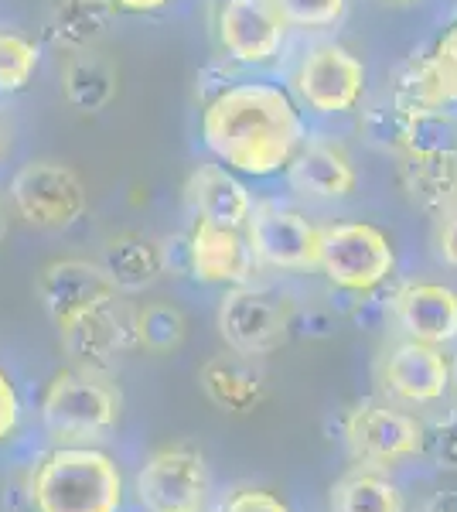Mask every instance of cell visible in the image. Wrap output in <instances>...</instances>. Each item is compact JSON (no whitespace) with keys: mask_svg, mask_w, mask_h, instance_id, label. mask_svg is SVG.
<instances>
[{"mask_svg":"<svg viewBox=\"0 0 457 512\" xmlns=\"http://www.w3.org/2000/svg\"><path fill=\"white\" fill-rule=\"evenodd\" d=\"M209 495V468L195 448L174 444L151 454L137 475V499L147 512H202Z\"/></svg>","mask_w":457,"mask_h":512,"instance_id":"8","label":"cell"},{"mask_svg":"<svg viewBox=\"0 0 457 512\" xmlns=\"http://www.w3.org/2000/svg\"><path fill=\"white\" fill-rule=\"evenodd\" d=\"M168 0H113L116 11H130V14H151V11H161Z\"/></svg>","mask_w":457,"mask_h":512,"instance_id":"39","label":"cell"},{"mask_svg":"<svg viewBox=\"0 0 457 512\" xmlns=\"http://www.w3.org/2000/svg\"><path fill=\"white\" fill-rule=\"evenodd\" d=\"M345 441L355 458L369 465H396L403 458H417L427 441V427L417 417L400 414L382 403H365L345 417Z\"/></svg>","mask_w":457,"mask_h":512,"instance_id":"10","label":"cell"},{"mask_svg":"<svg viewBox=\"0 0 457 512\" xmlns=\"http://www.w3.org/2000/svg\"><path fill=\"white\" fill-rule=\"evenodd\" d=\"M457 151V120L444 110H410L403 158H427V154Z\"/></svg>","mask_w":457,"mask_h":512,"instance_id":"27","label":"cell"},{"mask_svg":"<svg viewBox=\"0 0 457 512\" xmlns=\"http://www.w3.org/2000/svg\"><path fill=\"white\" fill-rule=\"evenodd\" d=\"M331 509L335 512H403V499L386 478L372 472L345 475L331 489Z\"/></svg>","mask_w":457,"mask_h":512,"instance_id":"26","label":"cell"},{"mask_svg":"<svg viewBox=\"0 0 457 512\" xmlns=\"http://www.w3.org/2000/svg\"><path fill=\"white\" fill-rule=\"evenodd\" d=\"M7 198L28 226L48 229V233L72 229L89 209V192L82 185L79 171L52 158L21 164L11 175Z\"/></svg>","mask_w":457,"mask_h":512,"instance_id":"4","label":"cell"},{"mask_svg":"<svg viewBox=\"0 0 457 512\" xmlns=\"http://www.w3.org/2000/svg\"><path fill=\"white\" fill-rule=\"evenodd\" d=\"M287 178L297 192L311 198H345L355 192V164L345 144L328 134L304 137L287 164Z\"/></svg>","mask_w":457,"mask_h":512,"instance_id":"16","label":"cell"},{"mask_svg":"<svg viewBox=\"0 0 457 512\" xmlns=\"http://www.w3.org/2000/svg\"><path fill=\"white\" fill-rule=\"evenodd\" d=\"M188 335V318L174 304L154 301L134 311V345L154 355H168L181 349Z\"/></svg>","mask_w":457,"mask_h":512,"instance_id":"25","label":"cell"},{"mask_svg":"<svg viewBox=\"0 0 457 512\" xmlns=\"http://www.w3.org/2000/svg\"><path fill=\"white\" fill-rule=\"evenodd\" d=\"M38 512H120L123 475L96 448H55L31 478Z\"/></svg>","mask_w":457,"mask_h":512,"instance_id":"2","label":"cell"},{"mask_svg":"<svg viewBox=\"0 0 457 512\" xmlns=\"http://www.w3.org/2000/svg\"><path fill=\"white\" fill-rule=\"evenodd\" d=\"M423 512H457V489L437 492L434 499L427 502V509H423Z\"/></svg>","mask_w":457,"mask_h":512,"instance_id":"40","label":"cell"},{"mask_svg":"<svg viewBox=\"0 0 457 512\" xmlns=\"http://www.w3.org/2000/svg\"><path fill=\"white\" fill-rule=\"evenodd\" d=\"M116 284L106 274L103 263L79 260V256H65V260H52L38 277V297L45 304L48 318L62 332L86 311H96L103 304L120 301L116 297Z\"/></svg>","mask_w":457,"mask_h":512,"instance_id":"9","label":"cell"},{"mask_svg":"<svg viewBox=\"0 0 457 512\" xmlns=\"http://www.w3.org/2000/svg\"><path fill=\"white\" fill-rule=\"evenodd\" d=\"M222 512H290L284 502L273 492H260V489H243L222 506Z\"/></svg>","mask_w":457,"mask_h":512,"instance_id":"34","label":"cell"},{"mask_svg":"<svg viewBox=\"0 0 457 512\" xmlns=\"http://www.w3.org/2000/svg\"><path fill=\"white\" fill-rule=\"evenodd\" d=\"M304 140L294 99L270 82H236L202 113V144L215 161L253 178L287 168Z\"/></svg>","mask_w":457,"mask_h":512,"instance_id":"1","label":"cell"},{"mask_svg":"<svg viewBox=\"0 0 457 512\" xmlns=\"http://www.w3.org/2000/svg\"><path fill=\"white\" fill-rule=\"evenodd\" d=\"M253 253L243 236V229L212 226L205 219H195L188 233V274L205 284H246L253 277Z\"/></svg>","mask_w":457,"mask_h":512,"instance_id":"15","label":"cell"},{"mask_svg":"<svg viewBox=\"0 0 457 512\" xmlns=\"http://www.w3.org/2000/svg\"><path fill=\"white\" fill-rule=\"evenodd\" d=\"M447 393H454V400H457V355L451 362V390H447Z\"/></svg>","mask_w":457,"mask_h":512,"instance_id":"43","label":"cell"},{"mask_svg":"<svg viewBox=\"0 0 457 512\" xmlns=\"http://www.w3.org/2000/svg\"><path fill=\"white\" fill-rule=\"evenodd\" d=\"M246 243L256 263L273 270H311L318 267L321 229L307 216L277 202L253 205L246 222Z\"/></svg>","mask_w":457,"mask_h":512,"instance_id":"7","label":"cell"},{"mask_svg":"<svg viewBox=\"0 0 457 512\" xmlns=\"http://www.w3.org/2000/svg\"><path fill=\"white\" fill-rule=\"evenodd\" d=\"M18 420H21L18 390H14L11 376L0 369V441H7V437L18 431Z\"/></svg>","mask_w":457,"mask_h":512,"instance_id":"35","label":"cell"},{"mask_svg":"<svg viewBox=\"0 0 457 512\" xmlns=\"http://www.w3.org/2000/svg\"><path fill=\"white\" fill-rule=\"evenodd\" d=\"M116 7L113 0H58L41 24V38L55 52H82L96 48L113 28Z\"/></svg>","mask_w":457,"mask_h":512,"instance_id":"21","label":"cell"},{"mask_svg":"<svg viewBox=\"0 0 457 512\" xmlns=\"http://www.w3.org/2000/svg\"><path fill=\"white\" fill-rule=\"evenodd\" d=\"M406 127H410V110L403 106L389 103V106H369L362 113V137L369 140L376 151H386V154H400L406 151Z\"/></svg>","mask_w":457,"mask_h":512,"instance_id":"29","label":"cell"},{"mask_svg":"<svg viewBox=\"0 0 457 512\" xmlns=\"http://www.w3.org/2000/svg\"><path fill=\"white\" fill-rule=\"evenodd\" d=\"M318 267L342 291H372L393 274L396 256L382 229L369 222H338L321 229Z\"/></svg>","mask_w":457,"mask_h":512,"instance_id":"5","label":"cell"},{"mask_svg":"<svg viewBox=\"0 0 457 512\" xmlns=\"http://www.w3.org/2000/svg\"><path fill=\"white\" fill-rule=\"evenodd\" d=\"M423 448L430 451V458L437 461V468L457 472V410H451L444 420H437V424L430 427Z\"/></svg>","mask_w":457,"mask_h":512,"instance_id":"31","label":"cell"},{"mask_svg":"<svg viewBox=\"0 0 457 512\" xmlns=\"http://www.w3.org/2000/svg\"><path fill=\"white\" fill-rule=\"evenodd\" d=\"M437 256L447 267H457V209L437 216Z\"/></svg>","mask_w":457,"mask_h":512,"instance_id":"36","label":"cell"},{"mask_svg":"<svg viewBox=\"0 0 457 512\" xmlns=\"http://www.w3.org/2000/svg\"><path fill=\"white\" fill-rule=\"evenodd\" d=\"M120 93V69L99 48L65 55L62 62V96L79 113H103Z\"/></svg>","mask_w":457,"mask_h":512,"instance_id":"22","label":"cell"},{"mask_svg":"<svg viewBox=\"0 0 457 512\" xmlns=\"http://www.w3.org/2000/svg\"><path fill=\"white\" fill-rule=\"evenodd\" d=\"M0 158H4V130H0Z\"/></svg>","mask_w":457,"mask_h":512,"instance_id":"44","label":"cell"},{"mask_svg":"<svg viewBox=\"0 0 457 512\" xmlns=\"http://www.w3.org/2000/svg\"><path fill=\"white\" fill-rule=\"evenodd\" d=\"M393 103L403 110H447L457 103V62L440 45L430 55H413L396 76Z\"/></svg>","mask_w":457,"mask_h":512,"instance_id":"20","label":"cell"},{"mask_svg":"<svg viewBox=\"0 0 457 512\" xmlns=\"http://www.w3.org/2000/svg\"><path fill=\"white\" fill-rule=\"evenodd\" d=\"M382 386L403 403H437L451 390V359L440 345L403 342L382 362Z\"/></svg>","mask_w":457,"mask_h":512,"instance_id":"14","label":"cell"},{"mask_svg":"<svg viewBox=\"0 0 457 512\" xmlns=\"http://www.w3.org/2000/svg\"><path fill=\"white\" fill-rule=\"evenodd\" d=\"M7 236H11V219H7V205L0 202V246L7 243Z\"/></svg>","mask_w":457,"mask_h":512,"instance_id":"42","label":"cell"},{"mask_svg":"<svg viewBox=\"0 0 457 512\" xmlns=\"http://www.w3.org/2000/svg\"><path fill=\"white\" fill-rule=\"evenodd\" d=\"M41 420L58 441H93L120 420V393L106 376L62 369L45 386Z\"/></svg>","mask_w":457,"mask_h":512,"instance_id":"3","label":"cell"},{"mask_svg":"<svg viewBox=\"0 0 457 512\" xmlns=\"http://www.w3.org/2000/svg\"><path fill=\"white\" fill-rule=\"evenodd\" d=\"M348 315H352V321L362 332H382L389 325V318H393V297L376 294V287L372 291H359V301L352 304Z\"/></svg>","mask_w":457,"mask_h":512,"instance_id":"32","label":"cell"},{"mask_svg":"<svg viewBox=\"0 0 457 512\" xmlns=\"http://www.w3.org/2000/svg\"><path fill=\"white\" fill-rule=\"evenodd\" d=\"M198 383H202L205 396L222 407L226 414L246 417L267 400V376L253 362V355L239 352H219L202 362L198 369Z\"/></svg>","mask_w":457,"mask_h":512,"instance_id":"19","label":"cell"},{"mask_svg":"<svg viewBox=\"0 0 457 512\" xmlns=\"http://www.w3.org/2000/svg\"><path fill=\"white\" fill-rule=\"evenodd\" d=\"M400 185L406 198L430 216L457 209V151L400 158Z\"/></svg>","mask_w":457,"mask_h":512,"instance_id":"23","label":"cell"},{"mask_svg":"<svg viewBox=\"0 0 457 512\" xmlns=\"http://www.w3.org/2000/svg\"><path fill=\"white\" fill-rule=\"evenodd\" d=\"M393 318L413 342L447 345L457 338V294L444 284H406L393 294Z\"/></svg>","mask_w":457,"mask_h":512,"instance_id":"17","label":"cell"},{"mask_svg":"<svg viewBox=\"0 0 457 512\" xmlns=\"http://www.w3.org/2000/svg\"><path fill=\"white\" fill-rule=\"evenodd\" d=\"M294 328V304L267 287L239 284L219 304V335L239 355H270Z\"/></svg>","mask_w":457,"mask_h":512,"instance_id":"6","label":"cell"},{"mask_svg":"<svg viewBox=\"0 0 457 512\" xmlns=\"http://www.w3.org/2000/svg\"><path fill=\"white\" fill-rule=\"evenodd\" d=\"M106 274L116 284V291H144L164 277L161 239L144 233H120L106 243Z\"/></svg>","mask_w":457,"mask_h":512,"instance_id":"24","label":"cell"},{"mask_svg":"<svg viewBox=\"0 0 457 512\" xmlns=\"http://www.w3.org/2000/svg\"><path fill=\"white\" fill-rule=\"evenodd\" d=\"M41 62L38 45L14 28H0V96H14L31 86Z\"/></svg>","mask_w":457,"mask_h":512,"instance_id":"28","label":"cell"},{"mask_svg":"<svg viewBox=\"0 0 457 512\" xmlns=\"http://www.w3.org/2000/svg\"><path fill=\"white\" fill-rule=\"evenodd\" d=\"M287 28H328L345 14V0H273Z\"/></svg>","mask_w":457,"mask_h":512,"instance_id":"30","label":"cell"},{"mask_svg":"<svg viewBox=\"0 0 457 512\" xmlns=\"http://www.w3.org/2000/svg\"><path fill=\"white\" fill-rule=\"evenodd\" d=\"M161 256H164V274L185 277L188 274V236H164Z\"/></svg>","mask_w":457,"mask_h":512,"instance_id":"37","label":"cell"},{"mask_svg":"<svg viewBox=\"0 0 457 512\" xmlns=\"http://www.w3.org/2000/svg\"><path fill=\"white\" fill-rule=\"evenodd\" d=\"M301 332L307 338H328L331 332H335V321H331L328 311L311 308L307 315H301Z\"/></svg>","mask_w":457,"mask_h":512,"instance_id":"38","label":"cell"},{"mask_svg":"<svg viewBox=\"0 0 457 512\" xmlns=\"http://www.w3.org/2000/svg\"><path fill=\"white\" fill-rule=\"evenodd\" d=\"M440 48H444V52L451 55V59L457 62V24H454L451 31H447V35H444V41H440Z\"/></svg>","mask_w":457,"mask_h":512,"instance_id":"41","label":"cell"},{"mask_svg":"<svg viewBox=\"0 0 457 512\" xmlns=\"http://www.w3.org/2000/svg\"><path fill=\"white\" fill-rule=\"evenodd\" d=\"M365 65L345 45H318L297 69V93L318 113H348L359 106Z\"/></svg>","mask_w":457,"mask_h":512,"instance_id":"11","label":"cell"},{"mask_svg":"<svg viewBox=\"0 0 457 512\" xmlns=\"http://www.w3.org/2000/svg\"><path fill=\"white\" fill-rule=\"evenodd\" d=\"M215 28L226 59L239 65L270 62L287 35V24L273 0H222Z\"/></svg>","mask_w":457,"mask_h":512,"instance_id":"12","label":"cell"},{"mask_svg":"<svg viewBox=\"0 0 457 512\" xmlns=\"http://www.w3.org/2000/svg\"><path fill=\"white\" fill-rule=\"evenodd\" d=\"M229 86H236V65H232V59L202 65L195 76V96L202 99V106H209L212 99L226 93Z\"/></svg>","mask_w":457,"mask_h":512,"instance_id":"33","label":"cell"},{"mask_svg":"<svg viewBox=\"0 0 457 512\" xmlns=\"http://www.w3.org/2000/svg\"><path fill=\"white\" fill-rule=\"evenodd\" d=\"M185 205L195 212V219H205L212 226L246 229L253 198L246 185L222 164H198L185 181Z\"/></svg>","mask_w":457,"mask_h":512,"instance_id":"18","label":"cell"},{"mask_svg":"<svg viewBox=\"0 0 457 512\" xmlns=\"http://www.w3.org/2000/svg\"><path fill=\"white\" fill-rule=\"evenodd\" d=\"M58 338H62L65 355L76 362V369L106 376L116 355L134 345V311L123 308L120 301L103 304V308L86 311L72 325H65Z\"/></svg>","mask_w":457,"mask_h":512,"instance_id":"13","label":"cell"}]
</instances>
